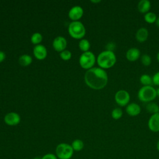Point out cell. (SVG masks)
Instances as JSON below:
<instances>
[{"mask_svg":"<svg viewBox=\"0 0 159 159\" xmlns=\"http://www.w3.org/2000/svg\"><path fill=\"white\" fill-rule=\"evenodd\" d=\"M84 81L89 88L99 90L107 85L108 76L105 70L100 67H93L86 71Z\"/></svg>","mask_w":159,"mask_h":159,"instance_id":"obj_1","label":"cell"},{"mask_svg":"<svg viewBox=\"0 0 159 159\" xmlns=\"http://www.w3.org/2000/svg\"><path fill=\"white\" fill-rule=\"evenodd\" d=\"M117 60L115 53L112 51L104 50L98 56L96 61L99 66L102 69H107L112 67Z\"/></svg>","mask_w":159,"mask_h":159,"instance_id":"obj_2","label":"cell"},{"mask_svg":"<svg viewBox=\"0 0 159 159\" xmlns=\"http://www.w3.org/2000/svg\"><path fill=\"white\" fill-rule=\"evenodd\" d=\"M157 96V89L152 86H143L139 89L137 93V97L139 100L147 103L152 102Z\"/></svg>","mask_w":159,"mask_h":159,"instance_id":"obj_3","label":"cell"},{"mask_svg":"<svg viewBox=\"0 0 159 159\" xmlns=\"http://www.w3.org/2000/svg\"><path fill=\"white\" fill-rule=\"evenodd\" d=\"M68 32L71 37L74 39H82L85 34L86 29L83 24L78 20L72 21L68 26Z\"/></svg>","mask_w":159,"mask_h":159,"instance_id":"obj_4","label":"cell"},{"mask_svg":"<svg viewBox=\"0 0 159 159\" xmlns=\"http://www.w3.org/2000/svg\"><path fill=\"white\" fill-rule=\"evenodd\" d=\"M73 153L71 145L66 143H59L55 148V155L58 159H70Z\"/></svg>","mask_w":159,"mask_h":159,"instance_id":"obj_5","label":"cell"},{"mask_svg":"<svg viewBox=\"0 0 159 159\" xmlns=\"http://www.w3.org/2000/svg\"><path fill=\"white\" fill-rule=\"evenodd\" d=\"M96 57L94 54L90 52H83L80 57L79 63L80 66L87 70L93 68L96 62Z\"/></svg>","mask_w":159,"mask_h":159,"instance_id":"obj_6","label":"cell"},{"mask_svg":"<svg viewBox=\"0 0 159 159\" xmlns=\"http://www.w3.org/2000/svg\"><path fill=\"white\" fill-rule=\"evenodd\" d=\"M114 99L116 102L120 106H127L129 104L130 96L128 91L124 89H120L117 91L114 95Z\"/></svg>","mask_w":159,"mask_h":159,"instance_id":"obj_7","label":"cell"},{"mask_svg":"<svg viewBox=\"0 0 159 159\" xmlns=\"http://www.w3.org/2000/svg\"><path fill=\"white\" fill-rule=\"evenodd\" d=\"M5 123L11 126H14L19 124L20 121V116L14 112H11L6 114L4 118Z\"/></svg>","mask_w":159,"mask_h":159,"instance_id":"obj_8","label":"cell"},{"mask_svg":"<svg viewBox=\"0 0 159 159\" xmlns=\"http://www.w3.org/2000/svg\"><path fill=\"white\" fill-rule=\"evenodd\" d=\"M148 127L153 132H159V112L152 114L148 120Z\"/></svg>","mask_w":159,"mask_h":159,"instance_id":"obj_9","label":"cell"},{"mask_svg":"<svg viewBox=\"0 0 159 159\" xmlns=\"http://www.w3.org/2000/svg\"><path fill=\"white\" fill-rule=\"evenodd\" d=\"M52 45L56 51L61 52L65 50L67 45V42L65 37L62 36H58L54 39Z\"/></svg>","mask_w":159,"mask_h":159,"instance_id":"obj_10","label":"cell"},{"mask_svg":"<svg viewBox=\"0 0 159 159\" xmlns=\"http://www.w3.org/2000/svg\"><path fill=\"white\" fill-rule=\"evenodd\" d=\"M83 15V9L80 6H75L72 7L68 12L69 17L73 21H76L80 19Z\"/></svg>","mask_w":159,"mask_h":159,"instance_id":"obj_11","label":"cell"},{"mask_svg":"<svg viewBox=\"0 0 159 159\" xmlns=\"http://www.w3.org/2000/svg\"><path fill=\"white\" fill-rule=\"evenodd\" d=\"M33 53L38 60H43L47 55V50L45 47L42 44L36 45L33 49Z\"/></svg>","mask_w":159,"mask_h":159,"instance_id":"obj_12","label":"cell"},{"mask_svg":"<svg viewBox=\"0 0 159 159\" xmlns=\"http://www.w3.org/2000/svg\"><path fill=\"white\" fill-rule=\"evenodd\" d=\"M125 111L130 116H137L141 112V107L137 103L132 102L129 103L125 108Z\"/></svg>","mask_w":159,"mask_h":159,"instance_id":"obj_13","label":"cell"},{"mask_svg":"<svg viewBox=\"0 0 159 159\" xmlns=\"http://www.w3.org/2000/svg\"><path fill=\"white\" fill-rule=\"evenodd\" d=\"M126 58L130 61H137L140 57V51L138 48L132 47L127 50L125 53Z\"/></svg>","mask_w":159,"mask_h":159,"instance_id":"obj_14","label":"cell"},{"mask_svg":"<svg viewBox=\"0 0 159 159\" xmlns=\"http://www.w3.org/2000/svg\"><path fill=\"white\" fill-rule=\"evenodd\" d=\"M148 37V30L145 27H140L135 33V39L139 42H144Z\"/></svg>","mask_w":159,"mask_h":159,"instance_id":"obj_15","label":"cell"},{"mask_svg":"<svg viewBox=\"0 0 159 159\" xmlns=\"http://www.w3.org/2000/svg\"><path fill=\"white\" fill-rule=\"evenodd\" d=\"M151 8V2L148 0H140L137 4L138 11L141 13H145L149 12Z\"/></svg>","mask_w":159,"mask_h":159,"instance_id":"obj_16","label":"cell"},{"mask_svg":"<svg viewBox=\"0 0 159 159\" xmlns=\"http://www.w3.org/2000/svg\"><path fill=\"white\" fill-rule=\"evenodd\" d=\"M32 62V58L30 55L27 54H24L20 56L19 58V63L21 66H26Z\"/></svg>","mask_w":159,"mask_h":159,"instance_id":"obj_17","label":"cell"},{"mask_svg":"<svg viewBox=\"0 0 159 159\" xmlns=\"http://www.w3.org/2000/svg\"><path fill=\"white\" fill-rule=\"evenodd\" d=\"M145 109L147 112L152 114L159 112V106L153 101L148 102L145 106Z\"/></svg>","mask_w":159,"mask_h":159,"instance_id":"obj_18","label":"cell"},{"mask_svg":"<svg viewBox=\"0 0 159 159\" xmlns=\"http://www.w3.org/2000/svg\"><path fill=\"white\" fill-rule=\"evenodd\" d=\"M140 82L143 86H152L153 84L152 78L147 74H143L140 76Z\"/></svg>","mask_w":159,"mask_h":159,"instance_id":"obj_19","label":"cell"},{"mask_svg":"<svg viewBox=\"0 0 159 159\" xmlns=\"http://www.w3.org/2000/svg\"><path fill=\"white\" fill-rule=\"evenodd\" d=\"M72 148L74 151L80 152L84 148V143L80 139H75L74 140L71 144Z\"/></svg>","mask_w":159,"mask_h":159,"instance_id":"obj_20","label":"cell"},{"mask_svg":"<svg viewBox=\"0 0 159 159\" xmlns=\"http://www.w3.org/2000/svg\"><path fill=\"white\" fill-rule=\"evenodd\" d=\"M157 19V15L155 13L153 12H148L144 15V20L148 24H153L155 22L156 20Z\"/></svg>","mask_w":159,"mask_h":159,"instance_id":"obj_21","label":"cell"},{"mask_svg":"<svg viewBox=\"0 0 159 159\" xmlns=\"http://www.w3.org/2000/svg\"><path fill=\"white\" fill-rule=\"evenodd\" d=\"M78 45H79L80 49L81 51H83V52L89 51V49L90 48L89 42L87 39H82L81 40H80L79 42Z\"/></svg>","mask_w":159,"mask_h":159,"instance_id":"obj_22","label":"cell"},{"mask_svg":"<svg viewBox=\"0 0 159 159\" xmlns=\"http://www.w3.org/2000/svg\"><path fill=\"white\" fill-rule=\"evenodd\" d=\"M42 39H43V37H42V35L40 33L35 32L32 35L31 38H30V40H31V42L32 43L35 44V45H38V44H40V43L42 42Z\"/></svg>","mask_w":159,"mask_h":159,"instance_id":"obj_23","label":"cell"},{"mask_svg":"<svg viewBox=\"0 0 159 159\" xmlns=\"http://www.w3.org/2000/svg\"><path fill=\"white\" fill-rule=\"evenodd\" d=\"M122 115H123V111L119 107L114 108L111 112V116L115 120H118L120 119Z\"/></svg>","mask_w":159,"mask_h":159,"instance_id":"obj_24","label":"cell"},{"mask_svg":"<svg viewBox=\"0 0 159 159\" xmlns=\"http://www.w3.org/2000/svg\"><path fill=\"white\" fill-rule=\"evenodd\" d=\"M142 63L144 66H149L152 63V58L148 54H143L140 57Z\"/></svg>","mask_w":159,"mask_h":159,"instance_id":"obj_25","label":"cell"},{"mask_svg":"<svg viewBox=\"0 0 159 159\" xmlns=\"http://www.w3.org/2000/svg\"><path fill=\"white\" fill-rule=\"evenodd\" d=\"M60 58L65 61L69 60L71 58V53L68 50H64L63 51L60 52Z\"/></svg>","mask_w":159,"mask_h":159,"instance_id":"obj_26","label":"cell"},{"mask_svg":"<svg viewBox=\"0 0 159 159\" xmlns=\"http://www.w3.org/2000/svg\"><path fill=\"white\" fill-rule=\"evenodd\" d=\"M153 84L156 86H159V71L156 72L152 77Z\"/></svg>","mask_w":159,"mask_h":159,"instance_id":"obj_27","label":"cell"},{"mask_svg":"<svg viewBox=\"0 0 159 159\" xmlns=\"http://www.w3.org/2000/svg\"><path fill=\"white\" fill-rule=\"evenodd\" d=\"M116 45L114 42H110L106 45V50H109V51H112L114 52V50L116 48Z\"/></svg>","mask_w":159,"mask_h":159,"instance_id":"obj_28","label":"cell"},{"mask_svg":"<svg viewBox=\"0 0 159 159\" xmlns=\"http://www.w3.org/2000/svg\"><path fill=\"white\" fill-rule=\"evenodd\" d=\"M42 159H58V158L55 154L47 153L42 157Z\"/></svg>","mask_w":159,"mask_h":159,"instance_id":"obj_29","label":"cell"},{"mask_svg":"<svg viewBox=\"0 0 159 159\" xmlns=\"http://www.w3.org/2000/svg\"><path fill=\"white\" fill-rule=\"evenodd\" d=\"M6 58V54L4 52L0 51V63L3 61Z\"/></svg>","mask_w":159,"mask_h":159,"instance_id":"obj_30","label":"cell"},{"mask_svg":"<svg viewBox=\"0 0 159 159\" xmlns=\"http://www.w3.org/2000/svg\"><path fill=\"white\" fill-rule=\"evenodd\" d=\"M155 24H156V25L159 27V17H157L156 21H155Z\"/></svg>","mask_w":159,"mask_h":159,"instance_id":"obj_31","label":"cell"},{"mask_svg":"<svg viewBox=\"0 0 159 159\" xmlns=\"http://www.w3.org/2000/svg\"><path fill=\"white\" fill-rule=\"evenodd\" d=\"M157 149L159 152V140H158V142L157 143Z\"/></svg>","mask_w":159,"mask_h":159,"instance_id":"obj_32","label":"cell"},{"mask_svg":"<svg viewBox=\"0 0 159 159\" xmlns=\"http://www.w3.org/2000/svg\"><path fill=\"white\" fill-rule=\"evenodd\" d=\"M91 2H94V3H98V2H101V1H100V0H98V1H94V0H91Z\"/></svg>","mask_w":159,"mask_h":159,"instance_id":"obj_33","label":"cell"},{"mask_svg":"<svg viewBox=\"0 0 159 159\" xmlns=\"http://www.w3.org/2000/svg\"><path fill=\"white\" fill-rule=\"evenodd\" d=\"M157 59L158 61L159 62V52L157 53Z\"/></svg>","mask_w":159,"mask_h":159,"instance_id":"obj_34","label":"cell"},{"mask_svg":"<svg viewBox=\"0 0 159 159\" xmlns=\"http://www.w3.org/2000/svg\"><path fill=\"white\" fill-rule=\"evenodd\" d=\"M157 96H159V88L157 89Z\"/></svg>","mask_w":159,"mask_h":159,"instance_id":"obj_35","label":"cell"},{"mask_svg":"<svg viewBox=\"0 0 159 159\" xmlns=\"http://www.w3.org/2000/svg\"><path fill=\"white\" fill-rule=\"evenodd\" d=\"M33 159H42V157H34Z\"/></svg>","mask_w":159,"mask_h":159,"instance_id":"obj_36","label":"cell"}]
</instances>
